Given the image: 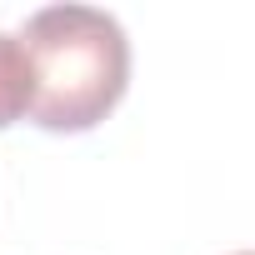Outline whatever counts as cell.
Returning a JSON list of instances; mask_svg holds the SVG:
<instances>
[{
    "instance_id": "cell-1",
    "label": "cell",
    "mask_w": 255,
    "mask_h": 255,
    "mask_svg": "<svg viewBox=\"0 0 255 255\" xmlns=\"http://www.w3.org/2000/svg\"><path fill=\"white\" fill-rule=\"evenodd\" d=\"M20 45L35 70L30 120L50 135L95 130L130 85V40L110 10L45 5L25 20Z\"/></svg>"
},
{
    "instance_id": "cell-2",
    "label": "cell",
    "mask_w": 255,
    "mask_h": 255,
    "mask_svg": "<svg viewBox=\"0 0 255 255\" xmlns=\"http://www.w3.org/2000/svg\"><path fill=\"white\" fill-rule=\"evenodd\" d=\"M30 105H35L30 55H25L20 35H5V30H0V130L15 125L20 115H30Z\"/></svg>"
},
{
    "instance_id": "cell-3",
    "label": "cell",
    "mask_w": 255,
    "mask_h": 255,
    "mask_svg": "<svg viewBox=\"0 0 255 255\" xmlns=\"http://www.w3.org/2000/svg\"><path fill=\"white\" fill-rule=\"evenodd\" d=\"M235 255H255V250H235Z\"/></svg>"
}]
</instances>
